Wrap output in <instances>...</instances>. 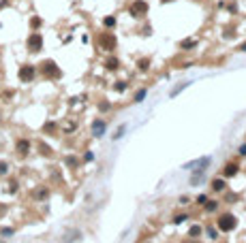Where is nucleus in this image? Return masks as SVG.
I'll use <instances>...</instances> for the list:
<instances>
[{"label":"nucleus","mask_w":246,"mask_h":243,"mask_svg":"<svg viewBox=\"0 0 246 243\" xmlns=\"http://www.w3.org/2000/svg\"><path fill=\"white\" fill-rule=\"evenodd\" d=\"M146 13H148V2H144V0H135V2L131 4V15L141 17V15H146Z\"/></svg>","instance_id":"4"},{"label":"nucleus","mask_w":246,"mask_h":243,"mask_svg":"<svg viewBox=\"0 0 246 243\" xmlns=\"http://www.w3.org/2000/svg\"><path fill=\"white\" fill-rule=\"evenodd\" d=\"M144 96H146V90H139V92H137V96H135V102H141Z\"/></svg>","instance_id":"18"},{"label":"nucleus","mask_w":246,"mask_h":243,"mask_svg":"<svg viewBox=\"0 0 246 243\" xmlns=\"http://www.w3.org/2000/svg\"><path fill=\"white\" fill-rule=\"evenodd\" d=\"M240 51H246V43H242V45H240Z\"/></svg>","instance_id":"29"},{"label":"nucleus","mask_w":246,"mask_h":243,"mask_svg":"<svg viewBox=\"0 0 246 243\" xmlns=\"http://www.w3.org/2000/svg\"><path fill=\"white\" fill-rule=\"evenodd\" d=\"M184 220H188V216H186V213H182V216H175V218H173V222H175V224H180V222H184Z\"/></svg>","instance_id":"19"},{"label":"nucleus","mask_w":246,"mask_h":243,"mask_svg":"<svg viewBox=\"0 0 246 243\" xmlns=\"http://www.w3.org/2000/svg\"><path fill=\"white\" fill-rule=\"evenodd\" d=\"M163 2H169V0H163Z\"/></svg>","instance_id":"30"},{"label":"nucleus","mask_w":246,"mask_h":243,"mask_svg":"<svg viewBox=\"0 0 246 243\" xmlns=\"http://www.w3.org/2000/svg\"><path fill=\"white\" fill-rule=\"evenodd\" d=\"M43 130H45V132H54V130H56V124H54V121H47V124L43 126Z\"/></svg>","instance_id":"14"},{"label":"nucleus","mask_w":246,"mask_h":243,"mask_svg":"<svg viewBox=\"0 0 246 243\" xmlns=\"http://www.w3.org/2000/svg\"><path fill=\"white\" fill-rule=\"evenodd\" d=\"M2 235H4V237H9V235H13V228H4V231H2Z\"/></svg>","instance_id":"27"},{"label":"nucleus","mask_w":246,"mask_h":243,"mask_svg":"<svg viewBox=\"0 0 246 243\" xmlns=\"http://www.w3.org/2000/svg\"><path fill=\"white\" fill-rule=\"evenodd\" d=\"M235 173H238V164H235V162H229V164L222 169V175H225V177H233Z\"/></svg>","instance_id":"10"},{"label":"nucleus","mask_w":246,"mask_h":243,"mask_svg":"<svg viewBox=\"0 0 246 243\" xmlns=\"http://www.w3.org/2000/svg\"><path fill=\"white\" fill-rule=\"evenodd\" d=\"M240 154H242V156H246V145H242V147H240Z\"/></svg>","instance_id":"28"},{"label":"nucleus","mask_w":246,"mask_h":243,"mask_svg":"<svg viewBox=\"0 0 246 243\" xmlns=\"http://www.w3.org/2000/svg\"><path fill=\"white\" fill-rule=\"evenodd\" d=\"M148 66H150V60H139V68L141 71H146Z\"/></svg>","instance_id":"22"},{"label":"nucleus","mask_w":246,"mask_h":243,"mask_svg":"<svg viewBox=\"0 0 246 243\" xmlns=\"http://www.w3.org/2000/svg\"><path fill=\"white\" fill-rule=\"evenodd\" d=\"M197 235H201V226H193L191 228V237H197Z\"/></svg>","instance_id":"20"},{"label":"nucleus","mask_w":246,"mask_h":243,"mask_svg":"<svg viewBox=\"0 0 246 243\" xmlns=\"http://www.w3.org/2000/svg\"><path fill=\"white\" fill-rule=\"evenodd\" d=\"M41 73L45 75L47 79H56V77H60V68L56 66V62L54 60H45L41 64Z\"/></svg>","instance_id":"2"},{"label":"nucleus","mask_w":246,"mask_h":243,"mask_svg":"<svg viewBox=\"0 0 246 243\" xmlns=\"http://www.w3.org/2000/svg\"><path fill=\"white\" fill-rule=\"evenodd\" d=\"M212 190H216V192L225 190V181H222V179H214V181H212Z\"/></svg>","instance_id":"11"},{"label":"nucleus","mask_w":246,"mask_h":243,"mask_svg":"<svg viewBox=\"0 0 246 243\" xmlns=\"http://www.w3.org/2000/svg\"><path fill=\"white\" fill-rule=\"evenodd\" d=\"M193 45H195V41H184L180 47H182V49H188V47H193Z\"/></svg>","instance_id":"23"},{"label":"nucleus","mask_w":246,"mask_h":243,"mask_svg":"<svg viewBox=\"0 0 246 243\" xmlns=\"http://www.w3.org/2000/svg\"><path fill=\"white\" fill-rule=\"evenodd\" d=\"M32 77H34V66L24 64V66L19 68V79H22V81H32Z\"/></svg>","instance_id":"6"},{"label":"nucleus","mask_w":246,"mask_h":243,"mask_svg":"<svg viewBox=\"0 0 246 243\" xmlns=\"http://www.w3.org/2000/svg\"><path fill=\"white\" fill-rule=\"evenodd\" d=\"M210 164V158L206 156V158H201V160H195V162H188V164H184V169H193V166H199L197 171H203L206 166Z\"/></svg>","instance_id":"8"},{"label":"nucleus","mask_w":246,"mask_h":243,"mask_svg":"<svg viewBox=\"0 0 246 243\" xmlns=\"http://www.w3.org/2000/svg\"><path fill=\"white\" fill-rule=\"evenodd\" d=\"M103 24L107 26V28H111V26H116V17H105V19H103Z\"/></svg>","instance_id":"15"},{"label":"nucleus","mask_w":246,"mask_h":243,"mask_svg":"<svg viewBox=\"0 0 246 243\" xmlns=\"http://www.w3.org/2000/svg\"><path fill=\"white\" fill-rule=\"evenodd\" d=\"M66 164H69V166H77V160H75L73 156H69V158H66Z\"/></svg>","instance_id":"24"},{"label":"nucleus","mask_w":246,"mask_h":243,"mask_svg":"<svg viewBox=\"0 0 246 243\" xmlns=\"http://www.w3.org/2000/svg\"><path fill=\"white\" fill-rule=\"evenodd\" d=\"M105 66H107L109 71H116V68H118V60H116V58H109V60L105 62Z\"/></svg>","instance_id":"12"},{"label":"nucleus","mask_w":246,"mask_h":243,"mask_svg":"<svg viewBox=\"0 0 246 243\" xmlns=\"http://www.w3.org/2000/svg\"><path fill=\"white\" fill-rule=\"evenodd\" d=\"M41 47H43V37H41L39 32H32V34L28 37V49H30V51H39Z\"/></svg>","instance_id":"5"},{"label":"nucleus","mask_w":246,"mask_h":243,"mask_svg":"<svg viewBox=\"0 0 246 243\" xmlns=\"http://www.w3.org/2000/svg\"><path fill=\"white\" fill-rule=\"evenodd\" d=\"M9 173V162H0V175H7Z\"/></svg>","instance_id":"16"},{"label":"nucleus","mask_w":246,"mask_h":243,"mask_svg":"<svg viewBox=\"0 0 246 243\" xmlns=\"http://www.w3.org/2000/svg\"><path fill=\"white\" fill-rule=\"evenodd\" d=\"M98 43H101V49H105V51H113V49H116V37H113L111 32L101 34V37H98Z\"/></svg>","instance_id":"3"},{"label":"nucleus","mask_w":246,"mask_h":243,"mask_svg":"<svg viewBox=\"0 0 246 243\" xmlns=\"http://www.w3.org/2000/svg\"><path fill=\"white\" fill-rule=\"evenodd\" d=\"M37 198H47V190H45V188H41V190H37Z\"/></svg>","instance_id":"17"},{"label":"nucleus","mask_w":246,"mask_h":243,"mask_svg":"<svg viewBox=\"0 0 246 243\" xmlns=\"http://www.w3.org/2000/svg\"><path fill=\"white\" fill-rule=\"evenodd\" d=\"M92 132H94V136H101V134L105 132V121L97 120L94 124H92Z\"/></svg>","instance_id":"9"},{"label":"nucleus","mask_w":246,"mask_h":243,"mask_svg":"<svg viewBox=\"0 0 246 243\" xmlns=\"http://www.w3.org/2000/svg\"><path fill=\"white\" fill-rule=\"evenodd\" d=\"M216 226H218L222 232H231L235 226H238V220H235V216H231V213H225V216H221V218H218Z\"/></svg>","instance_id":"1"},{"label":"nucleus","mask_w":246,"mask_h":243,"mask_svg":"<svg viewBox=\"0 0 246 243\" xmlns=\"http://www.w3.org/2000/svg\"><path fill=\"white\" fill-rule=\"evenodd\" d=\"M208 235H210V239H216V231L214 228H208Z\"/></svg>","instance_id":"26"},{"label":"nucleus","mask_w":246,"mask_h":243,"mask_svg":"<svg viewBox=\"0 0 246 243\" xmlns=\"http://www.w3.org/2000/svg\"><path fill=\"white\" fill-rule=\"evenodd\" d=\"M216 207H218L216 201H206V211H216Z\"/></svg>","instance_id":"13"},{"label":"nucleus","mask_w":246,"mask_h":243,"mask_svg":"<svg viewBox=\"0 0 246 243\" xmlns=\"http://www.w3.org/2000/svg\"><path fill=\"white\" fill-rule=\"evenodd\" d=\"M15 151H17L19 156H26V154L30 151V141H28V139H19L17 145H15Z\"/></svg>","instance_id":"7"},{"label":"nucleus","mask_w":246,"mask_h":243,"mask_svg":"<svg viewBox=\"0 0 246 243\" xmlns=\"http://www.w3.org/2000/svg\"><path fill=\"white\" fill-rule=\"evenodd\" d=\"M206 201H208V196H206V194H199V196H197V205H206Z\"/></svg>","instance_id":"21"},{"label":"nucleus","mask_w":246,"mask_h":243,"mask_svg":"<svg viewBox=\"0 0 246 243\" xmlns=\"http://www.w3.org/2000/svg\"><path fill=\"white\" fill-rule=\"evenodd\" d=\"M30 24H32V28H39V26H41V19H39V17H32Z\"/></svg>","instance_id":"25"}]
</instances>
